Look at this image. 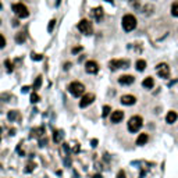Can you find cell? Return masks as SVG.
I'll return each mask as SVG.
<instances>
[{"mask_svg": "<svg viewBox=\"0 0 178 178\" xmlns=\"http://www.w3.org/2000/svg\"><path fill=\"white\" fill-rule=\"evenodd\" d=\"M123 28L125 32H131L134 29L136 28V18L132 16V14H125V16L123 17Z\"/></svg>", "mask_w": 178, "mask_h": 178, "instance_id": "1", "label": "cell"}, {"mask_svg": "<svg viewBox=\"0 0 178 178\" xmlns=\"http://www.w3.org/2000/svg\"><path fill=\"white\" fill-rule=\"evenodd\" d=\"M142 124H143V120L139 115H134V117L129 118L128 121V131L129 132H138L139 129L142 128Z\"/></svg>", "mask_w": 178, "mask_h": 178, "instance_id": "2", "label": "cell"}, {"mask_svg": "<svg viewBox=\"0 0 178 178\" xmlns=\"http://www.w3.org/2000/svg\"><path fill=\"white\" fill-rule=\"evenodd\" d=\"M68 91H70V93L73 95V96L78 97V96H81V95H84L85 87H84V84H81V82L74 81L68 85Z\"/></svg>", "mask_w": 178, "mask_h": 178, "instance_id": "3", "label": "cell"}, {"mask_svg": "<svg viewBox=\"0 0 178 178\" xmlns=\"http://www.w3.org/2000/svg\"><path fill=\"white\" fill-rule=\"evenodd\" d=\"M13 11L18 18H26V17L29 16L28 8H26V6L22 4V3H16V4H13Z\"/></svg>", "mask_w": 178, "mask_h": 178, "instance_id": "4", "label": "cell"}, {"mask_svg": "<svg viewBox=\"0 0 178 178\" xmlns=\"http://www.w3.org/2000/svg\"><path fill=\"white\" fill-rule=\"evenodd\" d=\"M78 31L82 32L84 35H91L92 31H93L91 21H89V20H81V21L78 22Z\"/></svg>", "mask_w": 178, "mask_h": 178, "instance_id": "5", "label": "cell"}, {"mask_svg": "<svg viewBox=\"0 0 178 178\" xmlns=\"http://www.w3.org/2000/svg\"><path fill=\"white\" fill-rule=\"evenodd\" d=\"M156 73L160 78L167 79L168 77H170V67L166 63H160V64H157V67H156Z\"/></svg>", "mask_w": 178, "mask_h": 178, "instance_id": "6", "label": "cell"}, {"mask_svg": "<svg viewBox=\"0 0 178 178\" xmlns=\"http://www.w3.org/2000/svg\"><path fill=\"white\" fill-rule=\"evenodd\" d=\"M129 66V61L128 60H111L109 63V67L110 70H118V68H128Z\"/></svg>", "mask_w": 178, "mask_h": 178, "instance_id": "7", "label": "cell"}, {"mask_svg": "<svg viewBox=\"0 0 178 178\" xmlns=\"http://www.w3.org/2000/svg\"><path fill=\"white\" fill-rule=\"evenodd\" d=\"M93 100H95V95L93 93H87V95L82 96L81 102H79V106H81L82 109H85V107H88V106L91 105Z\"/></svg>", "mask_w": 178, "mask_h": 178, "instance_id": "8", "label": "cell"}, {"mask_svg": "<svg viewBox=\"0 0 178 178\" xmlns=\"http://www.w3.org/2000/svg\"><path fill=\"white\" fill-rule=\"evenodd\" d=\"M85 70H87L88 74H96L97 71H99V66H97L96 61L89 60V61H87V64H85Z\"/></svg>", "mask_w": 178, "mask_h": 178, "instance_id": "9", "label": "cell"}, {"mask_svg": "<svg viewBox=\"0 0 178 178\" xmlns=\"http://www.w3.org/2000/svg\"><path fill=\"white\" fill-rule=\"evenodd\" d=\"M92 17H93L97 22H100L103 20V17H105V11H103V8L102 7H95L93 10H92Z\"/></svg>", "mask_w": 178, "mask_h": 178, "instance_id": "10", "label": "cell"}, {"mask_svg": "<svg viewBox=\"0 0 178 178\" xmlns=\"http://www.w3.org/2000/svg\"><path fill=\"white\" fill-rule=\"evenodd\" d=\"M123 118H124V113L121 110H115L111 113V123L113 124H118Z\"/></svg>", "mask_w": 178, "mask_h": 178, "instance_id": "11", "label": "cell"}, {"mask_svg": "<svg viewBox=\"0 0 178 178\" xmlns=\"http://www.w3.org/2000/svg\"><path fill=\"white\" fill-rule=\"evenodd\" d=\"M136 99L135 96H132V95H124L123 97H121V103L125 106H131V105H135Z\"/></svg>", "mask_w": 178, "mask_h": 178, "instance_id": "12", "label": "cell"}, {"mask_svg": "<svg viewBox=\"0 0 178 178\" xmlns=\"http://www.w3.org/2000/svg\"><path fill=\"white\" fill-rule=\"evenodd\" d=\"M134 81H135V78L132 75H123L118 78V84L121 85H131L134 84Z\"/></svg>", "mask_w": 178, "mask_h": 178, "instance_id": "13", "label": "cell"}, {"mask_svg": "<svg viewBox=\"0 0 178 178\" xmlns=\"http://www.w3.org/2000/svg\"><path fill=\"white\" fill-rule=\"evenodd\" d=\"M178 118V114L176 111H168L167 115H166V121H167V124H174L177 121Z\"/></svg>", "mask_w": 178, "mask_h": 178, "instance_id": "14", "label": "cell"}, {"mask_svg": "<svg viewBox=\"0 0 178 178\" xmlns=\"http://www.w3.org/2000/svg\"><path fill=\"white\" fill-rule=\"evenodd\" d=\"M153 85H155V79H153L152 77H148V78H145L143 81H142V87L145 89H152Z\"/></svg>", "mask_w": 178, "mask_h": 178, "instance_id": "15", "label": "cell"}, {"mask_svg": "<svg viewBox=\"0 0 178 178\" xmlns=\"http://www.w3.org/2000/svg\"><path fill=\"white\" fill-rule=\"evenodd\" d=\"M148 141H149V135H148V134H141V135L138 136V139H136V145L143 146L145 143H148Z\"/></svg>", "mask_w": 178, "mask_h": 178, "instance_id": "16", "label": "cell"}, {"mask_svg": "<svg viewBox=\"0 0 178 178\" xmlns=\"http://www.w3.org/2000/svg\"><path fill=\"white\" fill-rule=\"evenodd\" d=\"M25 39H26L25 32H20V34H17V36H16V42L17 43H24L25 42Z\"/></svg>", "mask_w": 178, "mask_h": 178, "instance_id": "17", "label": "cell"}, {"mask_svg": "<svg viewBox=\"0 0 178 178\" xmlns=\"http://www.w3.org/2000/svg\"><path fill=\"white\" fill-rule=\"evenodd\" d=\"M146 68V61L145 60H138L136 61V70L138 71H143Z\"/></svg>", "mask_w": 178, "mask_h": 178, "instance_id": "18", "label": "cell"}, {"mask_svg": "<svg viewBox=\"0 0 178 178\" xmlns=\"http://www.w3.org/2000/svg\"><path fill=\"white\" fill-rule=\"evenodd\" d=\"M171 16L178 17V2H174L173 6H171Z\"/></svg>", "mask_w": 178, "mask_h": 178, "instance_id": "19", "label": "cell"}, {"mask_svg": "<svg viewBox=\"0 0 178 178\" xmlns=\"http://www.w3.org/2000/svg\"><path fill=\"white\" fill-rule=\"evenodd\" d=\"M40 85H42V77H38L36 81H35V84H34V89H39Z\"/></svg>", "mask_w": 178, "mask_h": 178, "instance_id": "20", "label": "cell"}, {"mask_svg": "<svg viewBox=\"0 0 178 178\" xmlns=\"http://www.w3.org/2000/svg\"><path fill=\"white\" fill-rule=\"evenodd\" d=\"M31 102H32V103H38V102H39V95L34 92V93L31 95Z\"/></svg>", "mask_w": 178, "mask_h": 178, "instance_id": "21", "label": "cell"}, {"mask_svg": "<svg viewBox=\"0 0 178 178\" xmlns=\"http://www.w3.org/2000/svg\"><path fill=\"white\" fill-rule=\"evenodd\" d=\"M16 118H17V111L11 110L10 113H8V120H10V121H14Z\"/></svg>", "mask_w": 178, "mask_h": 178, "instance_id": "22", "label": "cell"}, {"mask_svg": "<svg viewBox=\"0 0 178 178\" xmlns=\"http://www.w3.org/2000/svg\"><path fill=\"white\" fill-rule=\"evenodd\" d=\"M110 106H105V107H103V117H107L109 115V113H110Z\"/></svg>", "mask_w": 178, "mask_h": 178, "instance_id": "23", "label": "cell"}, {"mask_svg": "<svg viewBox=\"0 0 178 178\" xmlns=\"http://www.w3.org/2000/svg\"><path fill=\"white\" fill-rule=\"evenodd\" d=\"M54 25H56V20H52V21L49 22V26H47V31L52 32V31H53V28H54Z\"/></svg>", "mask_w": 178, "mask_h": 178, "instance_id": "24", "label": "cell"}, {"mask_svg": "<svg viewBox=\"0 0 178 178\" xmlns=\"http://www.w3.org/2000/svg\"><path fill=\"white\" fill-rule=\"evenodd\" d=\"M4 46H6V38L0 34V49H3Z\"/></svg>", "mask_w": 178, "mask_h": 178, "instance_id": "25", "label": "cell"}, {"mask_svg": "<svg viewBox=\"0 0 178 178\" xmlns=\"http://www.w3.org/2000/svg\"><path fill=\"white\" fill-rule=\"evenodd\" d=\"M61 136H63V134H61L60 131H57V132H54V141L56 142H59L61 139Z\"/></svg>", "mask_w": 178, "mask_h": 178, "instance_id": "26", "label": "cell"}, {"mask_svg": "<svg viewBox=\"0 0 178 178\" xmlns=\"http://www.w3.org/2000/svg\"><path fill=\"white\" fill-rule=\"evenodd\" d=\"M6 67H7V71L8 73H11V71H13V66H11V63H10V60H6Z\"/></svg>", "mask_w": 178, "mask_h": 178, "instance_id": "27", "label": "cell"}, {"mask_svg": "<svg viewBox=\"0 0 178 178\" xmlns=\"http://www.w3.org/2000/svg\"><path fill=\"white\" fill-rule=\"evenodd\" d=\"M117 178H125V173H124L123 170H120L118 171V174H117Z\"/></svg>", "mask_w": 178, "mask_h": 178, "instance_id": "28", "label": "cell"}, {"mask_svg": "<svg viewBox=\"0 0 178 178\" xmlns=\"http://www.w3.org/2000/svg\"><path fill=\"white\" fill-rule=\"evenodd\" d=\"M34 60H42V54H32Z\"/></svg>", "mask_w": 178, "mask_h": 178, "instance_id": "29", "label": "cell"}, {"mask_svg": "<svg viewBox=\"0 0 178 178\" xmlns=\"http://www.w3.org/2000/svg\"><path fill=\"white\" fill-rule=\"evenodd\" d=\"M81 50H82V47H81V46L74 47V49H73V53H78V52H81Z\"/></svg>", "mask_w": 178, "mask_h": 178, "instance_id": "30", "label": "cell"}, {"mask_svg": "<svg viewBox=\"0 0 178 178\" xmlns=\"http://www.w3.org/2000/svg\"><path fill=\"white\" fill-rule=\"evenodd\" d=\"M32 168H34V164H29V166H26V173H28V171H32Z\"/></svg>", "mask_w": 178, "mask_h": 178, "instance_id": "31", "label": "cell"}, {"mask_svg": "<svg viewBox=\"0 0 178 178\" xmlns=\"http://www.w3.org/2000/svg\"><path fill=\"white\" fill-rule=\"evenodd\" d=\"M28 89H29L28 87H24L22 88V92H24V93H26V92H28Z\"/></svg>", "mask_w": 178, "mask_h": 178, "instance_id": "32", "label": "cell"}, {"mask_svg": "<svg viewBox=\"0 0 178 178\" xmlns=\"http://www.w3.org/2000/svg\"><path fill=\"white\" fill-rule=\"evenodd\" d=\"M96 143H97L96 139H93V141H92V146H96Z\"/></svg>", "mask_w": 178, "mask_h": 178, "instance_id": "33", "label": "cell"}, {"mask_svg": "<svg viewBox=\"0 0 178 178\" xmlns=\"http://www.w3.org/2000/svg\"><path fill=\"white\" fill-rule=\"evenodd\" d=\"M70 66H71V64H70V63H67L66 66H64V68H66V70H68V68H70Z\"/></svg>", "mask_w": 178, "mask_h": 178, "instance_id": "34", "label": "cell"}, {"mask_svg": "<svg viewBox=\"0 0 178 178\" xmlns=\"http://www.w3.org/2000/svg\"><path fill=\"white\" fill-rule=\"evenodd\" d=\"M105 2H107V3H111V4H113V2H114V0H105Z\"/></svg>", "mask_w": 178, "mask_h": 178, "instance_id": "35", "label": "cell"}, {"mask_svg": "<svg viewBox=\"0 0 178 178\" xmlns=\"http://www.w3.org/2000/svg\"><path fill=\"white\" fill-rule=\"evenodd\" d=\"M0 8H2V3H0Z\"/></svg>", "mask_w": 178, "mask_h": 178, "instance_id": "36", "label": "cell"}]
</instances>
